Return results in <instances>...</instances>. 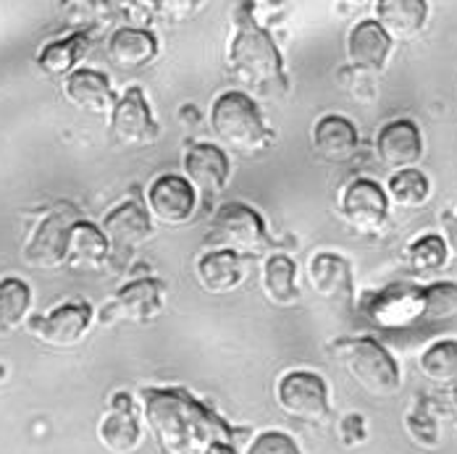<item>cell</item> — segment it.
Listing matches in <instances>:
<instances>
[{
	"label": "cell",
	"mask_w": 457,
	"mask_h": 454,
	"mask_svg": "<svg viewBox=\"0 0 457 454\" xmlns=\"http://www.w3.org/2000/svg\"><path fill=\"white\" fill-rule=\"evenodd\" d=\"M142 417L161 454H208L213 444H234L227 420L182 386H147L139 392Z\"/></svg>",
	"instance_id": "1"
},
{
	"label": "cell",
	"mask_w": 457,
	"mask_h": 454,
	"mask_svg": "<svg viewBox=\"0 0 457 454\" xmlns=\"http://www.w3.org/2000/svg\"><path fill=\"white\" fill-rule=\"evenodd\" d=\"M255 3H237L231 13V40H228V74L245 87V95L261 100H281L289 92L284 71V58L269 29L255 21Z\"/></svg>",
	"instance_id": "2"
},
{
	"label": "cell",
	"mask_w": 457,
	"mask_h": 454,
	"mask_svg": "<svg viewBox=\"0 0 457 454\" xmlns=\"http://www.w3.org/2000/svg\"><path fill=\"white\" fill-rule=\"evenodd\" d=\"M328 352L370 397L386 400L400 392V367L376 339L370 336L339 339L328 344Z\"/></svg>",
	"instance_id": "3"
},
{
	"label": "cell",
	"mask_w": 457,
	"mask_h": 454,
	"mask_svg": "<svg viewBox=\"0 0 457 454\" xmlns=\"http://www.w3.org/2000/svg\"><path fill=\"white\" fill-rule=\"evenodd\" d=\"M211 127L224 144L242 155H255L271 144V129L266 127L258 103L239 90L224 92L213 100Z\"/></svg>",
	"instance_id": "4"
},
{
	"label": "cell",
	"mask_w": 457,
	"mask_h": 454,
	"mask_svg": "<svg viewBox=\"0 0 457 454\" xmlns=\"http://www.w3.org/2000/svg\"><path fill=\"white\" fill-rule=\"evenodd\" d=\"M205 244L211 250H227L234 255H263L269 247H274L266 221L258 210H253L245 202H228L216 210L211 228L205 234Z\"/></svg>",
	"instance_id": "5"
},
{
	"label": "cell",
	"mask_w": 457,
	"mask_h": 454,
	"mask_svg": "<svg viewBox=\"0 0 457 454\" xmlns=\"http://www.w3.org/2000/svg\"><path fill=\"white\" fill-rule=\"evenodd\" d=\"M82 221V213L74 202L69 200H58L43 213V219L37 221L35 231L29 234L21 258L27 266L32 268H58L66 263L69 255V239L74 227Z\"/></svg>",
	"instance_id": "6"
},
{
	"label": "cell",
	"mask_w": 457,
	"mask_h": 454,
	"mask_svg": "<svg viewBox=\"0 0 457 454\" xmlns=\"http://www.w3.org/2000/svg\"><path fill=\"white\" fill-rule=\"evenodd\" d=\"M276 402L289 417L308 425H326L331 417L328 386L313 370L284 373L276 384Z\"/></svg>",
	"instance_id": "7"
},
{
	"label": "cell",
	"mask_w": 457,
	"mask_h": 454,
	"mask_svg": "<svg viewBox=\"0 0 457 454\" xmlns=\"http://www.w3.org/2000/svg\"><path fill=\"white\" fill-rule=\"evenodd\" d=\"M100 231L108 242V263L116 271H121L132 263L139 247L150 239L153 227L145 205L139 200H127L124 205H119L103 219Z\"/></svg>",
	"instance_id": "8"
},
{
	"label": "cell",
	"mask_w": 457,
	"mask_h": 454,
	"mask_svg": "<svg viewBox=\"0 0 457 454\" xmlns=\"http://www.w3.org/2000/svg\"><path fill=\"white\" fill-rule=\"evenodd\" d=\"M166 302V286L163 281L145 276L129 281L124 289L111 297L103 310L97 313L100 326H116V323H147L155 316H161Z\"/></svg>",
	"instance_id": "9"
},
{
	"label": "cell",
	"mask_w": 457,
	"mask_h": 454,
	"mask_svg": "<svg viewBox=\"0 0 457 454\" xmlns=\"http://www.w3.org/2000/svg\"><path fill=\"white\" fill-rule=\"evenodd\" d=\"M92 316H95V310H92L90 302L71 300V302H63L55 310H50L47 316L29 318L27 326H29V334L47 347L69 350L85 339V334L92 326Z\"/></svg>",
	"instance_id": "10"
},
{
	"label": "cell",
	"mask_w": 457,
	"mask_h": 454,
	"mask_svg": "<svg viewBox=\"0 0 457 454\" xmlns=\"http://www.w3.org/2000/svg\"><path fill=\"white\" fill-rule=\"evenodd\" d=\"M97 439L111 454H135L142 444L137 402L127 392H116L97 423Z\"/></svg>",
	"instance_id": "11"
},
{
	"label": "cell",
	"mask_w": 457,
	"mask_h": 454,
	"mask_svg": "<svg viewBox=\"0 0 457 454\" xmlns=\"http://www.w3.org/2000/svg\"><path fill=\"white\" fill-rule=\"evenodd\" d=\"M111 135L127 147H150L161 139V127L155 124L139 87H129L121 100H116L111 113Z\"/></svg>",
	"instance_id": "12"
},
{
	"label": "cell",
	"mask_w": 457,
	"mask_h": 454,
	"mask_svg": "<svg viewBox=\"0 0 457 454\" xmlns=\"http://www.w3.org/2000/svg\"><path fill=\"white\" fill-rule=\"evenodd\" d=\"M184 179L192 184L197 197L213 200L219 197L228 182L227 153L211 142H189L182 158Z\"/></svg>",
	"instance_id": "13"
},
{
	"label": "cell",
	"mask_w": 457,
	"mask_h": 454,
	"mask_svg": "<svg viewBox=\"0 0 457 454\" xmlns=\"http://www.w3.org/2000/svg\"><path fill=\"white\" fill-rule=\"evenodd\" d=\"M368 318L381 328H403L423 318V286L415 284H389L386 289L366 300Z\"/></svg>",
	"instance_id": "14"
},
{
	"label": "cell",
	"mask_w": 457,
	"mask_h": 454,
	"mask_svg": "<svg viewBox=\"0 0 457 454\" xmlns=\"http://www.w3.org/2000/svg\"><path fill=\"white\" fill-rule=\"evenodd\" d=\"M197 200V192L187 179L166 174L147 189V216L161 227H182L195 216Z\"/></svg>",
	"instance_id": "15"
},
{
	"label": "cell",
	"mask_w": 457,
	"mask_h": 454,
	"mask_svg": "<svg viewBox=\"0 0 457 454\" xmlns=\"http://www.w3.org/2000/svg\"><path fill=\"white\" fill-rule=\"evenodd\" d=\"M342 219L361 234H376L386 224L389 216V200L384 189L370 179H355L345 189L339 202Z\"/></svg>",
	"instance_id": "16"
},
{
	"label": "cell",
	"mask_w": 457,
	"mask_h": 454,
	"mask_svg": "<svg viewBox=\"0 0 457 454\" xmlns=\"http://www.w3.org/2000/svg\"><path fill=\"white\" fill-rule=\"evenodd\" d=\"M423 155V136L411 119L389 121L376 136V158L392 171L412 169Z\"/></svg>",
	"instance_id": "17"
},
{
	"label": "cell",
	"mask_w": 457,
	"mask_h": 454,
	"mask_svg": "<svg viewBox=\"0 0 457 454\" xmlns=\"http://www.w3.org/2000/svg\"><path fill=\"white\" fill-rule=\"evenodd\" d=\"M308 284L311 289L337 305L353 302V266L347 258L337 252H319L308 263Z\"/></svg>",
	"instance_id": "18"
},
{
	"label": "cell",
	"mask_w": 457,
	"mask_h": 454,
	"mask_svg": "<svg viewBox=\"0 0 457 454\" xmlns=\"http://www.w3.org/2000/svg\"><path fill=\"white\" fill-rule=\"evenodd\" d=\"M392 55V37L378 27L376 19L358 21L347 35V58L358 71L381 74Z\"/></svg>",
	"instance_id": "19"
},
{
	"label": "cell",
	"mask_w": 457,
	"mask_h": 454,
	"mask_svg": "<svg viewBox=\"0 0 457 454\" xmlns=\"http://www.w3.org/2000/svg\"><path fill=\"white\" fill-rule=\"evenodd\" d=\"M63 92H66V100L85 113H92V116H111L113 113L116 97L111 90V82L100 71L77 69L74 74L66 77Z\"/></svg>",
	"instance_id": "20"
},
{
	"label": "cell",
	"mask_w": 457,
	"mask_h": 454,
	"mask_svg": "<svg viewBox=\"0 0 457 454\" xmlns=\"http://www.w3.org/2000/svg\"><path fill=\"white\" fill-rule=\"evenodd\" d=\"M428 19V3L423 0H381L376 3L378 27L395 40H412L420 35Z\"/></svg>",
	"instance_id": "21"
},
{
	"label": "cell",
	"mask_w": 457,
	"mask_h": 454,
	"mask_svg": "<svg viewBox=\"0 0 457 454\" xmlns=\"http://www.w3.org/2000/svg\"><path fill=\"white\" fill-rule=\"evenodd\" d=\"M197 284L208 294H228L234 292L245 278V263L239 255L227 250H208L195 263Z\"/></svg>",
	"instance_id": "22"
},
{
	"label": "cell",
	"mask_w": 457,
	"mask_h": 454,
	"mask_svg": "<svg viewBox=\"0 0 457 454\" xmlns=\"http://www.w3.org/2000/svg\"><path fill=\"white\" fill-rule=\"evenodd\" d=\"M358 142H361V136H358L355 124L339 113L323 116L313 127V147L326 161H334V163L350 161L358 150Z\"/></svg>",
	"instance_id": "23"
},
{
	"label": "cell",
	"mask_w": 457,
	"mask_h": 454,
	"mask_svg": "<svg viewBox=\"0 0 457 454\" xmlns=\"http://www.w3.org/2000/svg\"><path fill=\"white\" fill-rule=\"evenodd\" d=\"M161 50V43L153 32L137 27H121L108 40V55L119 69H142Z\"/></svg>",
	"instance_id": "24"
},
{
	"label": "cell",
	"mask_w": 457,
	"mask_h": 454,
	"mask_svg": "<svg viewBox=\"0 0 457 454\" xmlns=\"http://www.w3.org/2000/svg\"><path fill=\"white\" fill-rule=\"evenodd\" d=\"M92 40H95V29H77L63 40L47 43L37 55V66L50 77H69L77 71V63L87 55Z\"/></svg>",
	"instance_id": "25"
},
{
	"label": "cell",
	"mask_w": 457,
	"mask_h": 454,
	"mask_svg": "<svg viewBox=\"0 0 457 454\" xmlns=\"http://www.w3.org/2000/svg\"><path fill=\"white\" fill-rule=\"evenodd\" d=\"M263 294L276 308H292L300 300L297 266L287 255H271L263 266Z\"/></svg>",
	"instance_id": "26"
},
{
	"label": "cell",
	"mask_w": 457,
	"mask_h": 454,
	"mask_svg": "<svg viewBox=\"0 0 457 454\" xmlns=\"http://www.w3.org/2000/svg\"><path fill=\"white\" fill-rule=\"evenodd\" d=\"M66 263L74 268H97V266L108 263V242H105L103 231L82 219L71 231Z\"/></svg>",
	"instance_id": "27"
},
{
	"label": "cell",
	"mask_w": 457,
	"mask_h": 454,
	"mask_svg": "<svg viewBox=\"0 0 457 454\" xmlns=\"http://www.w3.org/2000/svg\"><path fill=\"white\" fill-rule=\"evenodd\" d=\"M32 305V289L27 281L16 276L0 278V336L13 334L29 313Z\"/></svg>",
	"instance_id": "28"
},
{
	"label": "cell",
	"mask_w": 457,
	"mask_h": 454,
	"mask_svg": "<svg viewBox=\"0 0 457 454\" xmlns=\"http://www.w3.org/2000/svg\"><path fill=\"white\" fill-rule=\"evenodd\" d=\"M420 373L434 381V384H455L457 381V342L455 339H445L431 344L420 360H418Z\"/></svg>",
	"instance_id": "29"
},
{
	"label": "cell",
	"mask_w": 457,
	"mask_h": 454,
	"mask_svg": "<svg viewBox=\"0 0 457 454\" xmlns=\"http://www.w3.org/2000/svg\"><path fill=\"white\" fill-rule=\"evenodd\" d=\"M428 194H431V184L426 179V174L415 169L395 171V177L389 179V197L400 208H420L426 205Z\"/></svg>",
	"instance_id": "30"
},
{
	"label": "cell",
	"mask_w": 457,
	"mask_h": 454,
	"mask_svg": "<svg viewBox=\"0 0 457 454\" xmlns=\"http://www.w3.org/2000/svg\"><path fill=\"white\" fill-rule=\"evenodd\" d=\"M447 255H450V250H447V244H445V239L439 234H426V236L415 239L408 247V252H405L411 268L418 273H434L445 268Z\"/></svg>",
	"instance_id": "31"
},
{
	"label": "cell",
	"mask_w": 457,
	"mask_h": 454,
	"mask_svg": "<svg viewBox=\"0 0 457 454\" xmlns=\"http://www.w3.org/2000/svg\"><path fill=\"white\" fill-rule=\"evenodd\" d=\"M457 316L455 281H434L423 286V318L442 320Z\"/></svg>",
	"instance_id": "32"
},
{
	"label": "cell",
	"mask_w": 457,
	"mask_h": 454,
	"mask_svg": "<svg viewBox=\"0 0 457 454\" xmlns=\"http://www.w3.org/2000/svg\"><path fill=\"white\" fill-rule=\"evenodd\" d=\"M405 428L411 433L415 444L434 450L439 444V431H436V420L426 412V408H412L405 417Z\"/></svg>",
	"instance_id": "33"
},
{
	"label": "cell",
	"mask_w": 457,
	"mask_h": 454,
	"mask_svg": "<svg viewBox=\"0 0 457 454\" xmlns=\"http://www.w3.org/2000/svg\"><path fill=\"white\" fill-rule=\"evenodd\" d=\"M245 454H303L297 442L284 431H263L258 433Z\"/></svg>",
	"instance_id": "34"
},
{
	"label": "cell",
	"mask_w": 457,
	"mask_h": 454,
	"mask_svg": "<svg viewBox=\"0 0 457 454\" xmlns=\"http://www.w3.org/2000/svg\"><path fill=\"white\" fill-rule=\"evenodd\" d=\"M339 439H342L345 447H358V444H363L368 439L366 417L358 415V412L342 417V423H339Z\"/></svg>",
	"instance_id": "35"
},
{
	"label": "cell",
	"mask_w": 457,
	"mask_h": 454,
	"mask_svg": "<svg viewBox=\"0 0 457 454\" xmlns=\"http://www.w3.org/2000/svg\"><path fill=\"white\" fill-rule=\"evenodd\" d=\"M442 228H445V244H447V250H453L457 255V216L455 213H442Z\"/></svg>",
	"instance_id": "36"
},
{
	"label": "cell",
	"mask_w": 457,
	"mask_h": 454,
	"mask_svg": "<svg viewBox=\"0 0 457 454\" xmlns=\"http://www.w3.org/2000/svg\"><path fill=\"white\" fill-rule=\"evenodd\" d=\"M208 454H239L237 452V447L234 444H228V442H221V444H213Z\"/></svg>",
	"instance_id": "37"
},
{
	"label": "cell",
	"mask_w": 457,
	"mask_h": 454,
	"mask_svg": "<svg viewBox=\"0 0 457 454\" xmlns=\"http://www.w3.org/2000/svg\"><path fill=\"white\" fill-rule=\"evenodd\" d=\"M182 113H184V121H189V124L200 121V119H197L200 113H197V108H192V105H187V108H182V111H179V116H182Z\"/></svg>",
	"instance_id": "38"
}]
</instances>
